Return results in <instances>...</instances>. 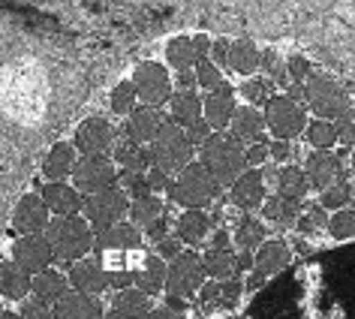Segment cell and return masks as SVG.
Here are the masks:
<instances>
[{"mask_svg":"<svg viewBox=\"0 0 355 319\" xmlns=\"http://www.w3.org/2000/svg\"><path fill=\"white\" fill-rule=\"evenodd\" d=\"M304 105L310 112H316V121H331V123H352L355 109L352 100L346 96L343 85L334 82L331 76H313L304 82Z\"/></svg>","mask_w":355,"mask_h":319,"instance_id":"cell-1","label":"cell"},{"mask_svg":"<svg viewBox=\"0 0 355 319\" xmlns=\"http://www.w3.org/2000/svg\"><path fill=\"white\" fill-rule=\"evenodd\" d=\"M46 238L51 244V253L60 262H82L94 250L96 232L87 226L85 217H55L46 229Z\"/></svg>","mask_w":355,"mask_h":319,"instance_id":"cell-2","label":"cell"},{"mask_svg":"<svg viewBox=\"0 0 355 319\" xmlns=\"http://www.w3.org/2000/svg\"><path fill=\"white\" fill-rule=\"evenodd\" d=\"M148 150H150V166H154V169L168 175V178H178V175L193 163V150H196V145H193L190 136L181 127H175V123L166 121L163 127H159L157 139L148 145Z\"/></svg>","mask_w":355,"mask_h":319,"instance_id":"cell-3","label":"cell"},{"mask_svg":"<svg viewBox=\"0 0 355 319\" xmlns=\"http://www.w3.org/2000/svg\"><path fill=\"white\" fill-rule=\"evenodd\" d=\"M202 166L211 172L220 187L223 184H235L247 172V160H244V145L232 136H211L202 145Z\"/></svg>","mask_w":355,"mask_h":319,"instance_id":"cell-4","label":"cell"},{"mask_svg":"<svg viewBox=\"0 0 355 319\" xmlns=\"http://www.w3.org/2000/svg\"><path fill=\"white\" fill-rule=\"evenodd\" d=\"M217 196L220 184L202 163H190L178 178H172V187H168V199L187 211H205Z\"/></svg>","mask_w":355,"mask_h":319,"instance_id":"cell-5","label":"cell"},{"mask_svg":"<svg viewBox=\"0 0 355 319\" xmlns=\"http://www.w3.org/2000/svg\"><path fill=\"white\" fill-rule=\"evenodd\" d=\"M265 130L274 136V141H292L307 130V109L292 103L289 96H271L265 103Z\"/></svg>","mask_w":355,"mask_h":319,"instance_id":"cell-6","label":"cell"},{"mask_svg":"<svg viewBox=\"0 0 355 319\" xmlns=\"http://www.w3.org/2000/svg\"><path fill=\"white\" fill-rule=\"evenodd\" d=\"M82 214L94 232H105V229L123 223V217L130 214V199H127V193L114 184V187L96 193V196H87Z\"/></svg>","mask_w":355,"mask_h":319,"instance_id":"cell-7","label":"cell"},{"mask_svg":"<svg viewBox=\"0 0 355 319\" xmlns=\"http://www.w3.org/2000/svg\"><path fill=\"white\" fill-rule=\"evenodd\" d=\"M205 271H202V256L193 250H184L166 265V292L175 298H190L202 289Z\"/></svg>","mask_w":355,"mask_h":319,"instance_id":"cell-8","label":"cell"},{"mask_svg":"<svg viewBox=\"0 0 355 319\" xmlns=\"http://www.w3.org/2000/svg\"><path fill=\"white\" fill-rule=\"evenodd\" d=\"M118 184V166L109 157H82L73 169V187L82 196H96Z\"/></svg>","mask_w":355,"mask_h":319,"instance_id":"cell-9","label":"cell"},{"mask_svg":"<svg viewBox=\"0 0 355 319\" xmlns=\"http://www.w3.org/2000/svg\"><path fill=\"white\" fill-rule=\"evenodd\" d=\"M132 87L141 105L148 109H159L163 103L172 100V78L163 64H141L132 76Z\"/></svg>","mask_w":355,"mask_h":319,"instance_id":"cell-10","label":"cell"},{"mask_svg":"<svg viewBox=\"0 0 355 319\" xmlns=\"http://www.w3.org/2000/svg\"><path fill=\"white\" fill-rule=\"evenodd\" d=\"M130 223L145 232L150 241L159 244L163 238H168V208L159 196H145V199H132L130 202Z\"/></svg>","mask_w":355,"mask_h":319,"instance_id":"cell-11","label":"cell"},{"mask_svg":"<svg viewBox=\"0 0 355 319\" xmlns=\"http://www.w3.org/2000/svg\"><path fill=\"white\" fill-rule=\"evenodd\" d=\"M73 148L82 150V157H105L114 148V127L105 118H87L76 127Z\"/></svg>","mask_w":355,"mask_h":319,"instance_id":"cell-12","label":"cell"},{"mask_svg":"<svg viewBox=\"0 0 355 319\" xmlns=\"http://www.w3.org/2000/svg\"><path fill=\"white\" fill-rule=\"evenodd\" d=\"M51 259H55V253H51V244L46 235H21L15 238L12 244V262L19 265L21 271H28L31 277H37V274L49 271Z\"/></svg>","mask_w":355,"mask_h":319,"instance_id":"cell-13","label":"cell"},{"mask_svg":"<svg viewBox=\"0 0 355 319\" xmlns=\"http://www.w3.org/2000/svg\"><path fill=\"white\" fill-rule=\"evenodd\" d=\"M289 259H292V250H289L286 241H280V238H271V241H265L259 250L253 253V274H250V283H247V286H250V289L262 286L265 277H271V274H280L289 265Z\"/></svg>","mask_w":355,"mask_h":319,"instance_id":"cell-14","label":"cell"},{"mask_svg":"<svg viewBox=\"0 0 355 319\" xmlns=\"http://www.w3.org/2000/svg\"><path fill=\"white\" fill-rule=\"evenodd\" d=\"M211 55V40L208 37H175L166 46V64L175 73H193L202 58Z\"/></svg>","mask_w":355,"mask_h":319,"instance_id":"cell-15","label":"cell"},{"mask_svg":"<svg viewBox=\"0 0 355 319\" xmlns=\"http://www.w3.org/2000/svg\"><path fill=\"white\" fill-rule=\"evenodd\" d=\"M51 223V214L46 208V202L37 193H28V196L19 199V205L12 211V229L21 235H42Z\"/></svg>","mask_w":355,"mask_h":319,"instance_id":"cell-16","label":"cell"},{"mask_svg":"<svg viewBox=\"0 0 355 319\" xmlns=\"http://www.w3.org/2000/svg\"><path fill=\"white\" fill-rule=\"evenodd\" d=\"M67 280L73 292H82V295H100V292L109 289V271L103 268L100 259H82L73 262L67 271Z\"/></svg>","mask_w":355,"mask_h":319,"instance_id":"cell-17","label":"cell"},{"mask_svg":"<svg viewBox=\"0 0 355 319\" xmlns=\"http://www.w3.org/2000/svg\"><path fill=\"white\" fill-rule=\"evenodd\" d=\"M235 109H238V105H235V91L226 82L202 100V118H205L211 132H214V130H226L229 123H232V118H235Z\"/></svg>","mask_w":355,"mask_h":319,"instance_id":"cell-18","label":"cell"},{"mask_svg":"<svg viewBox=\"0 0 355 319\" xmlns=\"http://www.w3.org/2000/svg\"><path fill=\"white\" fill-rule=\"evenodd\" d=\"M163 123H166L163 121V112L148 109V105H139V109L127 118V123H123V139L132 141V145L148 148L150 141L157 139V132H159Z\"/></svg>","mask_w":355,"mask_h":319,"instance_id":"cell-19","label":"cell"},{"mask_svg":"<svg viewBox=\"0 0 355 319\" xmlns=\"http://www.w3.org/2000/svg\"><path fill=\"white\" fill-rule=\"evenodd\" d=\"M145 238L132 223H118L105 232H96V241H94V250L96 253H132V250H141Z\"/></svg>","mask_w":355,"mask_h":319,"instance_id":"cell-20","label":"cell"},{"mask_svg":"<svg viewBox=\"0 0 355 319\" xmlns=\"http://www.w3.org/2000/svg\"><path fill=\"white\" fill-rule=\"evenodd\" d=\"M40 196L46 202L49 214H55V217H78V211L85 208V196L73 187V184H64V181L46 184Z\"/></svg>","mask_w":355,"mask_h":319,"instance_id":"cell-21","label":"cell"},{"mask_svg":"<svg viewBox=\"0 0 355 319\" xmlns=\"http://www.w3.org/2000/svg\"><path fill=\"white\" fill-rule=\"evenodd\" d=\"M51 319H105L103 301L94 295H82V292L69 289L64 298L51 307Z\"/></svg>","mask_w":355,"mask_h":319,"instance_id":"cell-22","label":"cell"},{"mask_svg":"<svg viewBox=\"0 0 355 319\" xmlns=\"http://www.w3.org/2000/svg\"><path fill=\"white\" fill-rule=\"evenodd\" d=\"M229 130H232V139H238L241 145L244 141L247 145H268V139H265V114L253 109V105H238Z\"/></svg>","mask_w":355,"mask_h":319,"instance_id":"cell-23","label":"cell"},{"mask_svg":"<svg viewBox=\"0 0 355 319\" xmlns=\"http://www.w3.org/2000/svg\"><path fill=\"white\" fill-rule=\"evenodd\" d=\"M340 172H343V166H340V157H334L331 150H313V154L307 157V181H310V187H316L319 193H325L331 184L340 178Z\"/></svg>","mask_w":355,"mask_h":319,"instance_id":"cell-24","label":"cell"},{"mask_svg":"<svg viewBox=\"0 0 355 319\" xmlns=\"http://www.w3.org/2000/svg\"><path fill=\"white\" fill-rule=\"evenodd\" d=\"M211 232H214V223H211V214H205V211H184L175 223V238L187 247H202Z\"/></svg>","mask_w":355,"mask_h":319,"instance_id":"cell-25","label":"cell"},{"mask_svg":"<svg viewBox=\"0 0 355 319\" xmlns=\"http://www.w3.org/2000/svg\"><path fill=\"white\" fill-rule=\"evenodd\" d=\"M202 121V96L196 91H178L168 100V123L181 127L184 132Z\"/></svg>","mask_w":355,"mask_h":319,"instance_id":"cell-26","label":"cell"},{"mask_svg":"<svg viewBox=\"0 0 355 319\" xmlns=\"http://www.w3.org/2000/svg\"><path fill=\"white\" fill-rule=\"evenodd\" d=\"M229 196H232V202L244 211V214L250 208H259L265 202V175H262V169H247L241 178L232 184V193H229Z\"/></svg>","mask_w":355,"mask_h":319,"instance_id":"cell-27","label":"cell"},{"mask_svg":"<svg viewBox=\"0 0 355 319\" xmlns=\"http://www.w3.org/2000/svg\"><path fill=\"white\" fill-rule=\"evenodd\" d=\"M76 148L69 141H58L51 145V150L42 160V175L49 178V184H58L64 178H73V169H76Z\"/></svg>","mask_w":355,"mask_h":319,"instance_id":"cell-28","label":"cell"},{"mask_svg":"<svg viewBox=\"0 0 355 319\" xmlns=\"http://www.w3.org/2000/svg\"><path fill=\"white\" fill-rule=\"evenodd\" d=\"M31 289H33V298H40V301H46L49 307H55L58 301L69 292V280H67V274L49 268V271H42L31 280Z\"/></svg>","mask_w":355,"mask_h":319,"instance_id":"cell-29","label":"cell"},{"mask_svg":"<svg viewBox=\"0 0 355 319\" xmlns=\"http://www.w3.org/2000/svg\"><path fill=\"white\" fill-rule=\"evenodd\" d=\"M139 292H145V295H157L159 289H166V262L159 259L157 253H148L145 262L139 265L136 271V283H132Z\"/></svg>","mask_w":355,"mask_h":319,"instance_id":"cell-30","label":"cell"},{"mask_svg":"<svg viewBox=\"0 0 355 319\" xmlns=\"http://www.w3.org/2000/svg\"><path fill=\"white\" fill-rule=\"evenodd\" d=\"M31 274L15 262H0V295L10 301H24L31 295Z\"/></svg>","mask_w":355,"mask_h":319,"instance_id":"cell-31","label":"cell"},{"mask_svg":"<svg viewBox=\"0 0 355 319\" xmlns=\"http://www.w3.org/2000/svg\"><path fill=\"white\" fill-rule=\"evenodd\" d=\"M274 181H277V196L286 199V202H295V205L307 196V190H310L307 175H304V169H298V166H283Z\"/></svg>","mask_w":355,"mask_h":319,"instance_id":"cell-32","label":"cell"},{"mask_svg":"<svg viewBox=\"0 0 355 319\" xmlns=\"http://www.w3.org/2000/svg\"><path fill=\"white\" fill-rule=\"evenodd\" d=\"M238 295H241V283L238 280H211L202 283L199 289V301L208 307H232Z\"/></svg>","mask_w":355,"mask_h":319,"instance_id":"cell-33","label":"cell"},{"mask_svg":"<svg viewBox=\"0 0 355 319\" xmlns=\"http://www.w3.org/2000/svg\"><path fill=\"white\" fill-rule=\"evenodd\" d=\"M259 60H262V51L253 46L250 40H235L229 42V64L235 73H241L247 78H253V73L259 69Z\"/></svg>","mask_w":355,"mask_h":319,"instance_id":"cell-34","label":"cell"},{"mask_svg":"<svg viewBox=\"0 0 355 319\" xmlns=\"http://www.w3.org/2000/svg\"><path fill=\"white\" fill-rule=\"evenodd\" d=\"M265 241H268V238H265L262 220H256L253 214H241V220H238V226H235V247L241 253H256Z\"/></svg>","mask_w":355,"mask_h":319,"instance_id":"cell-35","label":"cell"},{"mask_svg":"<svg viewBox=\"0 0 355 319\" xmlns=\"http://www.w3.org/2000/svg\"><path fill=\"white\" fill-rule=\"evenodd\" d=\"M114 163H118L123 172L145 175L150 169V150L141 148V145H132V141L123 139V141L114 145Z\"/></svg>","mask_w":355,"mask_h":319,"instance_id":"cell-36","label":"cell"},{"mask_svg":"<svg viewBox=\"0 0 355 319\" xmlns=\"http://www.w3.org/2000/svg\"><path fill=\"white\" fill-rule=\"evenodd\" d=\"M202 271H205V277H214V280H235L238 259L232 250H205Z\"/></svg>","mask_w":355,"mask_h":319,"instance_id":"cell-37","label":"cell"},{"mask_svg":"<svg viewBox=\"0 0 355 319\" xmlns=\"http://www.w3.org/2000/svg\"><path fill=\"white\" fill-rule=\"evenodd\" d=\"M262 217L268 220V223L280 226V229H289L298 223V205L295 202H286L280 196H265L262 202Z\"/></svg>","mask_w":355,"mask_h":319,"instance_id":"cell-38","label":"cell"},{"mask_svg":"<svg viewBox=\"0 0 355 319\" xmlns=\"http://www.w3.org/2000/svg\"><path fill=\"white\" fill-rule=\"evenodd\" d=\"M112 310H118V313H123L127 319H141L150 310V298L132 286V289L114 292V307Z\"/></svg>","mask_w":355,"mask_h":319,"instance_id":"cell-39","label":"cell"},{"mask_svg":"<svg viewBox=\"0 0 355 319\" xmlns=\"http://www.w3.org/2000/svg\"><path fill=\"white\" fill-rule=\"evenodd\" d=\"M337 132L340 130H337V123H331V121H310L304 136L310 145H313V150H331L337 145Z\"/></svg>","mask_w":355,"mask_h":319,"instance_id":"cell-40","label":"cell"},{"mask_svg":"<svg viewBox=\"0 0 355 319\" xmlns=\"http://www.w3.org/2000/svg\"><path fill=\"white\" fill-rule=\"evenodd\" d=\"M136 103H139V96H136V87H132V82H121L112 91V96H109L112 114H118V118H130V114L139 109Z\"/></svg>","mask_w":355,"mask_h":319,"instance_id":"cell-41","label":"cell"},{"mask_svg":"<svg viewBox=\"0 0 355 319\" xmlns=\"http://www.w3.org/2000/svg\"><path fill=\"white\" fill-rule=\"evenodd\" d=\"M328 232H331L337 241H349V238H355V211L352 208L337 211V214L328 220Z\"/></svg>","mask_w":355,"mask_h":319,"instance_id":"cell-42","label":"cell"},{"mask_svg":"<svg viewBox=\"0 0 355 319\" xmlns=\"http://www.w3.org/2000/svg\"><path fill=\"white\" fill-rule=\"evenodd\" d=\"M193 73H196V85H199V87H208V94L217 91V87L223 85V73H220V67H217L211 58H202Z\"/></svg>","mask_w":355,"mask_h":319,"instance_id":"cell-43","label":"cell"},{"mask_svg":"<svg viewBox=\"0 0 355 319\" xmlns=\"http://www.w3.org/2000/svg\"><path fill=\"white\" fill-rule=\"evenodd\" d=\"M241 94L247 96V105H265L271 100V82L268 78H247L241 85Z\"/></svg>","mask_w":355,"mask_h":319,"instance_id":"cell-44","label":"cell"},{"mask_svg":"<svg viewBox=\"0 0 355 319\" xmlns=\"http://www.w3.org/2000/svg\"><path fill=\"white\" fill-rule=\"evenodd\" d=\"M352 199V187L346 184V178L343 181H337V184H331L325 193H322V199H319V205L322 208H346V202Z\"/></svg>","mask_w":355,"mask_h":319,"instance_id":"cell-45","label":"cell"},{"mask_svg":"<svg viewBox=\"0 0 355 319\" xmlns=\"http://www.w3.org/2000/svg\"><path fill=\"white\" fill-rule=\"evenodd\" d=\"M301 319H355V301H331V304L319 307L316 313Z\"/></svg>","mask_w":355,"mask_h":319,"instance_id":"cell-46","label":"cell"},{"mask_svg":"<svg viewBox=\"0 0 355 319\" xmlns=\"http://www.w3.org/2000/svg\"><path fill=\"white\" fill-rule=\"evenodd\" d=\"M121 190L130 193L132 199H145V196H154L148 187V178L145 175H136V172H121Z\"/></svg>","mask_w":355,"mask_h":319,"instance_id":"cell-47","label":"cell"},{"mask_svg":"<svg viewBox=\"0 0 355 319\" xmlns=\"http://www.w3.org/2000/svg\"><path fill=\"white\" fill-rule=\"evenodd\" d=\"M298 232H313V229H322L328 226V217H325V208L322 205H310L304 214H298Z\"/></svg>","mask_w":355,"mask_h":319,"instance_id":"cell-48","label":"cell"},{"mask_svg":"<svg viewBox=\"0 0 355 319\" xmlns=\"http://www.w3.org/2000/svg\"><path fill=\"white\" fill-rule=\"evenodd\" d=\"M19 316L21 319H51V307L46 304V301H40V298H24Z\"/></svg>","mask_w":355,"mask_h":319,"instance_id":"cell-49","label":"cell"},{"mask_svg":"<svg viewBox=\"0 0 355 319\" xmlns=\"http://www.w3.org/2000/svg\"><path fill=\"white\" fill-rule=\"evenodd\" d=\"M259 69H265L271 78H277L280 85H286L289 78L286 73H283V64H280V58H277V51H262V60H259Z\"/></svg>","mask_w":355,"mask_h":319,"instance_id":"cell-50","label":"cell"},{"mask_svg":"<svg viewBox=\"0 0 355 319\" xmlns=\"http://www.w3.org/2000/svg\"><path fill=\"white\" fill-rule=\"evenodd\" d=\"M286 73H289V85H304L307 78H310V64H307V58H289V64H286Z\"/></svg>","mask_w":355,"mask_h":319,"instance_id":"cell-51","label":"cell"},{"mask_svg":"<svg viewBox=\"0 0 355 319\" xmlns=\"http://www.w3.org/2000/svg\"><path fill=\"white\" fill-rule=\"evenodd\" d=\"M145 178H148V187H150V193H168V187H172V178H168V175H163L159 169H154V166H150V169L145 172Z\"/></svg>","mask_w":355,"mask_h":319,"instance_id":"cell-52","label":"cell"},{"mask_svg":"<svg viewBox=\"0 0 355 319\" xmlns=\"http://www.w3.org/2000/svg\"><path fill=\"white\" fill-rule=\"evenodd\" d=\"M268 145H271V141H268ZM268 145H250L244 150L247 169H259V166H265V160H268Z\"/></svg>","mask_w":355,"mask_h":319,"instance_id":"cell-53","label":"cell"},{"mask_svg":"<svg viewBox=\"0 0 355 319\" xmlns=\"http://www.w3.org/2000/svg\"><path fill=\"white\" fill-rule=\"evenodd\" d=\"M181 241L178 238H163V241L157 244V256L163 259V256H168V259H175V256H181Z\"/></svg>","mask_w":355,"mask_h":319,"instance_id":"cell-54","label":"cell"},{"mask_svg":"<svg viewBox=\"0 0 355 319\" xmlns=\"http://www.w3.org/2000/svg\"><path fill=\"white\" fill-rule=\"evenodd\" d=\"M211 60H214L217 67H226L229 64V42L226 40H217V42H211Z\"/></svg>","mask_w":355,"mask_h":319,"instance_id":"cell-55","label":"cell"},{"mask_svg":"<svg viewBox=\"0 0 355 319\" xmlns=\"http://www.w3.org/2000/svg\"><path fill=\"white\" fill-rule=\"evenodd\" d=\"M268 157L274 160V163L289 160L292 157V145H289V141H271V145H268Z\"/></svg>","mask_w":355,"mask_h":319,"instance_id":"cell-56","label":"cell"},{"mask_svg":"<svg viewBox=\"0 0 355 319\" xmlns=\"http://www.w3.org/2000/svg\"><path fill=\"white\" fill-rule=\"evenodd\" d=\"M208 250H232V238H229L226 229H214V235H211V247Z\"/></svg>","mask_w":355,"mask_h":319,"instance_id":"cell-57","label":"cell"},{"mask_svg":"<svg viewBox=\"0 0 355 319\" xmlns=\"http://www.w3.org/2000/svg\"><path fill=\"white\" fill-rule=\"evenodd\" d=\"M337 130H340L337 132V141H340L343 148H355V121L352 123H340Z\"/></svg>","mask_w":355,"mask_h":319,"instance_id":"cell-58","label":"cell"},{"mask_svg":"<svg viewBox=\"0 0 355 319\" xmlns=\"http://www.w3.org/2000/svg\"><path fill=\"white\" fill-rule=\"evenodd\" d=\"M141 319H187V316L175 313V310H168V307H154V310H148Z\"/></svg>","mask_w":355,"mask_h":319,"instance_id":"cell-59","label":"cell"},{"mask_svg":"<svg viewBox=\"0 0 355 319\" xmlns=\"http://www.w3.org/2000/svg\"><path fill=\"white\" fill-rule=\"evenodd\" d=\"M193 85H196V73H178V87L181 91H193Z\"/></svg>","mask_w":355,"mask_h":319,"instance_id":"cell-60","label":"cell"},{"mask_svg":"<svg viewBox=\"0 0 355 319\" xmlns=\"http://www.w3.org/2000/svg\"><path fill=\"white\" fill-rule=\"evenodd\" d=\"M238 259V271H247L253 265V253H241V256H235Z\"/></svg>","mask_w":355,"mask_h":319,"instance_id":"cell-61","label":"cell"},{"mask_svg":"<svg viewBox=\"0 0 355 319\" xmlns=\"http://www.w3.org/2000/svg\"><path fill=\"white\" fill-rule=\"evenodd\" d=\"M105 319H127V316L118 313V310H109V313H105Z\"/></svg>","mask_w":355,"mask_h":319,"instance_id":"cell-62","label":"cell"},{"mask_svg":"<svg viewBox=\"0 0 355 319\" xmlns=\"http://www.w3.org/2000/svg\"><path fill=\"white\" fill-rule=\"evenodd\" d=\"M0 319H21V316H19V313H3Z\"/></svg>","mask_w":355,"mask_h":319,"instance_id":"cell-63","label":"cell"},{"mask_svg":"<svg viewBox=\"0 0 355 319\" xmlns=\"http://www.w3.org/2000/svg\"><path fill=\"white\" fill-rule=\"evenodd\" d=\"M352 172H355V148H352Z\"/></svg>","mask_w":355,"mask_h":319,"instance_id":"cell-64","label":"cell"}]
</instances>
